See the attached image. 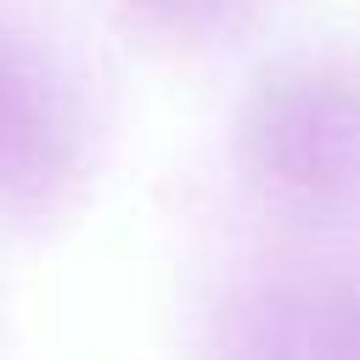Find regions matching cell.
I'll list each match as a JSON object with an SVG mask.
<instances>
[{"label":"cell","instance_id":"6da1fadb","mask_svg":"<svg viewBox=\"0 0 360 360\" xmlns=\"http://www.w3.org/2000/svg\"><path fill=\"white\" fill-rule=\"evenodd\" d=\"M259 169L281 191L338 197L360 186V90L326 73H298L264 84L253 118Z\"/></svg>","mask_w":360,"mask_h":360},{"label":"cell","instance_id":"7a4b0ae2","mask_svg":"<svg viewBox=\"0 0 360 360\" xmlns=\"http://www.w3.org/2000/svg\"><path fill=\"white\" fill-rule=\"evenodd\" d=\"M62 124L51 90L0 51V186H34L56 169Z\"/></svg>","mask_w":360,"mask_h":360},{"label":"cell","instance_id":"3957f363","mask_svg":"<svg viewBox=\"0 0 360 360\" xmlns=\"http://www.w3.org/2000/svg\"><path fill=\"white\" fill-rule=\"evenodd\" d=\"M146 6H158L169 17H197V11H219L225 0H146Z\"/></svg>","mask_w":360,"mask_h":360}]
</instances>
